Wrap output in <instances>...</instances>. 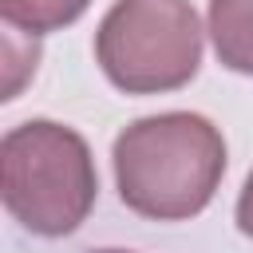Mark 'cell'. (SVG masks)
<instances>
[{
    "label": "cell",
    "instance_id": "52a82bcc",
    "mask_svg": "<svg viewBox=\"0 0 253 253\" xmlns=\"http://www.w3.org/2000/svg\"><path fill=\"white\" fill-rule=\"evenodd\" d=\"M91 253H134V249H91Z\"/></svg>",
    "mask_w": 253,
    "mask_h": 253
},
{
    "label": "cell",
    "instance_id": "8992f818",
    "mask_svg": "<svg viewBox=\"0 0 253 253\" xmlns=\"http://www.w3.org/2000/svg\"><path fill=\"white\" fill-rule=\"evenodd\" d=\"M237 229L245 237H253V170H249V178H245V186L237 194Z\"/></svg>",
    "mask_w": 253,
    "mask_h": 253
},
{
    "label": "cell",
    "instance_id": "6da1fadb",
    "mask_svg": "<svg viewBox=\"0 0 253 253\" xmlns=\"http://www.w3.org/2000/svg\"><path fill=\"white\" fill-rule=\"evenodd\" d=\"M119 198L150 221L202 213L225 178V138L194 111H162L123 126L111 150Z\"/></svg>",
    "mask_w": 253,
    "mask_h": 253
},
{
    "label": "cell",
    "instance_id": "7a4b0ae2",
    "mask_svg": "<svg viewBox=\"0 0 253 253\" xmlns=\"http://www.w3.org/2000/svg\"><path fill=\"white\" fill-rule=\"evenodd\" d=\"M0 194L8 213L28 233H75L99 198V174L87 138L51 119H28L12 126L0 142Z\"/></svg>",
    "mask_w": 253,
    "mask_h": 253
},
{
    "label": "cell",
    "instance_id": "277c9868",
    "mask_svg": "<svg viewBox=\"0 0 253 253\" xmlns=\"http://www.w3.org/2000/svg\"><path fill=\"white\" fill-rule=\"evenodd\" d=\"M210 40L229 71L253 75V0H210Z\"/></svg>",
    "mask_w": 253,
    "mask_h": 253
},
{
    "label": "cell",
    "instance_id": "5b68a950",
    "mask_svg": "<svg viewBox=\"0 0 253 253\" xmlns=\"http://www.w3.org/2000/svg\"><path fill=\"white\" fill-rule=\"evenodd\" d=\"M91 0H0V16L12 32L24 36H47L67 24H75Z\"/></svg>",
    "mask_w": 253,
    "mask_h": 253
},
{
    "label": "cell",
    "instance_id": "3957f363",
    "mask_svg": "<svg viewBox=\"0 0 253 253\" xmlns=\"http://www.w3.org/2000/svg\"><path fill=\"white\" fill-rule=\"evenodd\" d=\"M95 63L126 95L186 87L202 63V24L194 4L115 0L95 28Z\"/></svg>",
    "mask_w": 253,
    "mask_h": 253
}]
</instances>
